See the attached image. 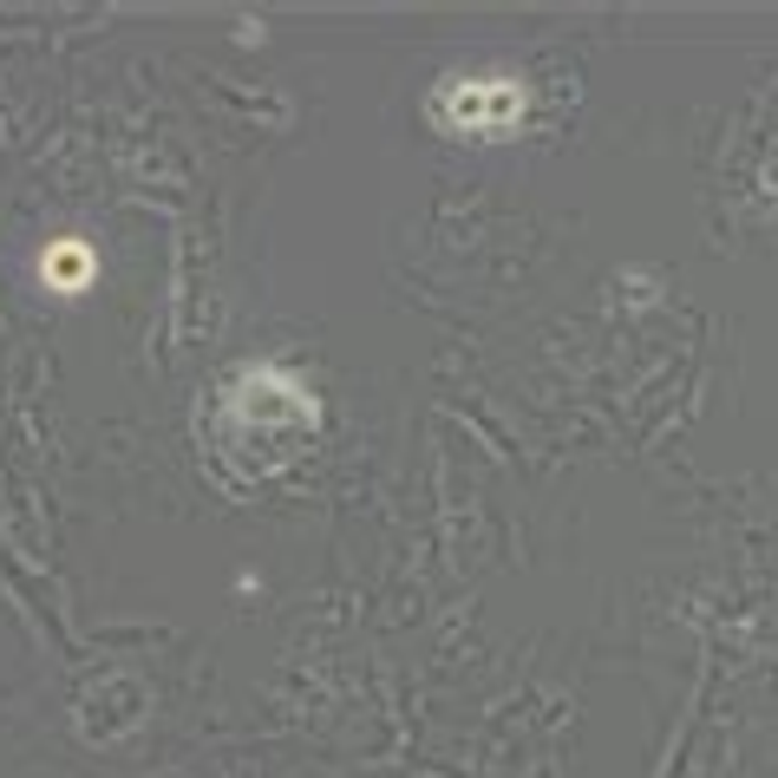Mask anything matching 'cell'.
Listing matches in <instances>:
<instances>
[{
	"label": "cell",
	"instance_id": "obj_1",
	"mask_svg": "<svg viewBox=\"0 0 778 778\" xmlns=\"http://www.w3.org/2000/svg\"><path fill=\"white\" fill-rule=\"evenodd\" d=\"M46 269H53V288H85L92 256H85L79 242H66V249H53V256H46Z\"/></svg>",
	"mask_w": 778,
	"mask_h": 778
}]
</instances>
